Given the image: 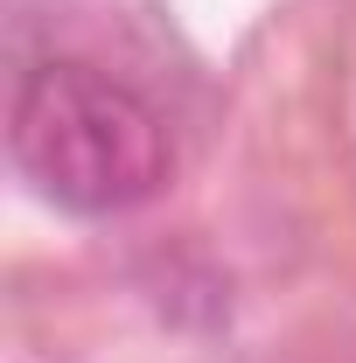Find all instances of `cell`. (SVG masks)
<instances>
[{
    "mask_svg": "<svg viewBox=\"0 0 356 363\" xmlns=\"http://www.w3.org/2000/svg\"><path fill=\"white\" fill-rule=\"evenodd\" d=\"M7 154L21 182L70 217H126L154 203L175 168L161 112L112 70L70 56L21 70L7 112Z\"/></svg>",
    "mask_w": 356,
    "mask_h": 363,
    "instance_id": "6da1fadb",
    "label": "cell"
}]
</instances>
